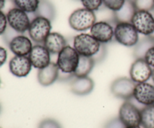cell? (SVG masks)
<instances>
[{
  "label": "cell",
  "mask_w": 154,
  "mask_h": 128,
  "mask_svg": "<svg viewBox=\"0 0 154 128\" xmlns=\"http://www.w3.org/2000/svg\"><path fill=\"white\" fill-rule=\"evenodd\" d=\"M96 22V16L94 11L85 7L74 10L69 18V23L71 28L78 31L90 29Z\"/></svg>",
  "instance_id": "cell-1"
},
{
  "label": "cell",
  "mask_w": 154,
  "mask_h": 128,
  "mask_svg": "<svg viewBox=\"0 0 154 128\" xmlns=\"http://www.w3.org/2000/svg\"><path fill=\"white\" fill-rule=\"evenodd\" d=\"M114 39L123 46L132 47L139 41V33L131 22H118L114 26Z\"/></svg>",
  "instance_id": "cell-2"
},
{
  "label": "cell",
  "mask_w": 154,
  "mask_h": 128,
  "mask_svg": "<svg viewBox=\"0 0 154 128\" xmlns=\"http://www.w3.org/2000/svg\"><path fill=\"white\" fill-rule=\"evenodd\" d=\"M102 43L91 34L81 33L74 37L73 47L80 55L93 57L99 52Z\"/></svg>",
  "instance_id": "cell-3"
},
{
  "label": "cell",
  "mask_w": 154,
  "mask_h": 128,
  "mask_svg": "<svg viewBox=\"0 0 154 128\" xmlns=\"http://www.w3.org/2000/svg\"><path fill=\"white\" fill-rule=\"evenodd\" d=\"M80 55L72 46L67 45L57 55V65L59 70L68 73H74L78 62Z\"/></svg>",
  "instance_id": "cell-4"
},
{
  "label": "cell",
  "mask_w": 154,
  "mask_h": 128,
  "mask_svg": "<svg viewBox=\"0 0 154 128\" xmlns=\"http://www.w3.org/2000/svg\"><path fill=\"white\" fill-rule=\"evenodd\" d=\"M51 28V21L42 16H35L31 21L28 33L30 39L36 44H43Z\"/></svg>",
  "instance_id": "cell-5"
},
{
  "label": "cell",
  "mask_w": 154,
  "mask_h": 128,
  "mask_svg": "<svg viewBox=\"0 0 154 128\" xmlns=\"http://www.w3.org/2000/svg\"><path fill=\"white\" fill-rule=\"evenodd\" d=\"M139 34L149 37L154 33V16L148 10H137L131 20Z\"/></svg>",
  "instance_id": "cell-6"
},
{
  "label": "cell",
  "mask_w": 154,
  "mask_h": 128,
  "mask_svg": "<svg viewBox=\"0 0 154 128\" xmlns=\"http://www.w3.org/2000/svg\"><path fill=\"white\" fill-rule=\"evenodd\" d=\"M8 24L11 28L19 34H24L29 28L31 23L29 13L24 10L14 7L6 13Z\"/></svg>",
  "instance_id": "cell-7"
},
{
  "label": "cell",
  "mask_w": 154,
  "mask_h": 128,
  "mask_svg": "<svg viewBox=\"0 0 154 128\" xmlns=\"http://www.w3.org/2000/svg\"><path fill=\"white\" fill-rule=\"evenodd\" d=\"M126 127L141 125V109L135 106L130 100H126L120 106L119 116Z\"/></svg>",
  "instance_id": "cell-8"
},
{
  "label": "cell",
  "mask_w": 154,
  "mask_h": 128,
  "mask_svg": "<svg viewBox=\"0 0 154 128\" xmlns=\"http://www.w3.org/2000/svg\"><path fill=\"white\" fill-rule=\"evenodd\" d=\"M135 84L130 78H117L111 84V91L116 97L129 100L133 97Z\"/></svg>",
  "instance_id": "cell-9"
},
{
  "label": "cell",
  "mask_w": 154,
  "mask_h": 128,
  "mask_svg": "<svg viewBox=\"0 0 154 128\" xmlns=\"http://www.w3.org/2000/svg\"><path fill=\"white\" fill-rule=\"evenodd\" d=\"M153 68L147 63L144 58L135 59L129 70L130 79L135 83L147 82L151 79Z\"/></svg>",
  "instance_id": "cell-10"
},
{
  "label": "cell",
  "mask_w": 154,
  "mask_h": 128,
  "mask_svg": "<svg viewBox=\"0 0 154 128\" xmlns=\"http://www.w3.org/2000/svg\"><path fill=\"white\" fill-rule=\"evenodd\" d=\"M90 34L99 43H108L114 38V28L109 22H96L90 28Z\"/></svg>",
  "instance_id": "cell-11"
},
{
  "label": "cell",
  "mask_w": 154,
  "mask_h": 128,
  "mask_svg": "<svg viewBox=\"0 0 154 128\" xmlns=\"http://www.w3.org/2000/svg\"><path fill=\"white\" fill-rule=\"evenodd\" d=\"M51 52L43 44H35L32 46L28 56L32 67L40 70L49 65L51 62Z\"/></svg>",
  "instance_id": "cell-12"
},
{
  "label": "cell",
  "mask_w": 154,
  "mask_h": 128,
  "mask_svg": "<svg viewBox=\"0 0 154 128\" xmlns=\"http://www.w3.org/2000/svg\"><path fill=\"white\" fill-rule=\"evenodd\" d=\"M133 98L144 106L154 105V85L147 82L136 83Z\"/></svg>",
  "instance_id": "cell-13"
},
{
  "label": "cell",
  "mask_w": 154,
  "mask_h": 128,
  "mask_svg": "<svg viewBox=\"0 0 154 128\" xmlns=\"http://www.w3.org/2000/svg\"><path fill=\"white\" fill-rule=\"evenodd\" d=\"M9 70L14 76L26 77L29 74L32 65L29 56L14 55L9 61Z\"/></svg>",
  "instance_id": "cell-14"
},
{
  "label": "cell",
  "mask_w": 154,
  "mask_h": 128,
  "mask_svg": "<svg viewBox=\"0 0 154 128\" xmlns=\"http://www.w3.org/2000/svg\"><path fill=\"white\" fill-rule=\"evenodd\" d=\"M8 45L10 50L18 56H28L33 46L31 39L23 34L15 36Z\"/></svg>",
  "instance_id": "cell-15"
},
{
  "label": "cell",
  "mask_w": 154,
  "mask_h": 128,
  "mask_svg": "<svg viewBox=\"0 0 154 128\" xmlns=\"http://www.w3.org/2000/svg\"><path fill=\"white\" fill-rule=\"evenodd\" d=\"M94 88V82L89 76L74 77L71 82V91L78 96H84L90 94Z\"/></svg>",
  "instance_id": "cell-16"
},
{
  "label": "cell",
  "mask_w": 154,
  "mask_h": 128,
  "mask_svg": "<svg viewBox=\"0 0 154 128\" xmlns=\"http://www.w3.org/2000/svg\"><path fill=\"white\" fill-rule=\"evenodd\" d=\"M59 68L57 64L51 61L45 68L38 70V81L43 86H49L58 79Z\"/></svg>",
  "instance_id": "cell-17"
},
{
  "label": "cell",
  "mask_w": 154,
  "mask_h": 128,
  "mask_svg": "<svg viewBox=\"0 0 154 128\" xmlns=\"http://www.w3.org/2000/svg\"><path fill=\"white\" fill-rule=\"evenodd\" d=\"M44 46L53 55H58L60 51L67 46V40L64 36L58 32H51L45 39Z\"/></svg>",
  "instance_id": "cell-18"
},
{
  "label": "cell",
  "mask_w": 154,
  "mask_h": 128,
  "mask_svg": "<svg viewBox=\"0 0 154 128\" xmlns=\"http://www.w3.org/2000/svg\"><path fill=\"white\" fill-rule=\"evenodd\" d=\"M135 0H126L123 7L114 12V21L115 25L118 22H131L134 13L136 11Z\"/></svg>",
  "instance_id": "cell-19"
},
{
  "label": "cell",
  "mask_w": 154,
  "mask_h": 128,
  "mask_svg": "<svg viewBox=\"0 0 154 128\" xmlns=\"http://www.w3.org/2000/svg\"><path fill=\"white\" fill-rule=\"evenodd\" d=\"M95 61L92 58V57H87L80 55L79 62L78 67L75 70L74 75L75 77H84L88 76V75L91 73L92 70L95 66Z\"/></svg>",
  "instance_id": "cell-20"
},
{
  "label": "cell",
  "mask_w": 154,
  "mask_h": 128,
  "mask_svg": "<svg viewBox=\"0 0 154 128\" xmlns=\"http://www.w3.org/2000/svg\"><path fill=\"white\" fill-rule=\"evenodd\" d=\"M35 15L36 16H42L47 18L50 21H53L56 16L55 7L48 0H40Z\"/></svg>",
  "instance_id": "cell-21"
},
{
  "label": "cell",
  "mask_w": 154,
  "mask_h": 128,
  "mask_svg": "<svg viewBox=\"0 0 154 128\" xmlns=\"http://www.w3.org/2000/svg\"><path fill=\"white\" fill-rule=\"evenodd\" d=\"M153 46H154V40L150 37H145L139 40L138 43L134 46L133 55L135 59L144 58L146 52Z\"/></svg>",
  "instance_id": "cell-22"
},
{
  "label": "cell",
  "mask_w": 154,
  "mask_h": 128,
  "mask_svg": "<svg viewBox=\"0 0 154 128\" xmlns=\"http://www.w3.org/2000/svg\"><path fill=\"white\" fill-rule=\"evenodd\" d=\"M141 126L143 128H154V105L144 106L141 110Z\"/></svg>",
  "instance_id": "cell-23"
},
{
  "label": "cell",
  "mask_w": 154,
  "mask_h": 128,
  "mask_svg": "<svg viewBox=\"0 0 154 128\" xmlns=\"http://www.w3.org/2000/svg\"><path fill=\"white\" fill-rule=\"evenodd\" d=\"M15 7L28 13H35L38 7L40 0H13Z\"/></svg>",
  "instance_id": "cell-24"
},
{
  "label": "cell",
  "mask_w": 154,
  "mask_h": 128,
  "mask_svg": "<svg viewBox=\"0 0 154 128\" xmlns=\"http://www.w3.org/2000/svg\"><path fill=\"white\" fill-rule=\"evenodd\" d=\"M103 4L111 11L116 12L120 10L124 4L126 0H102Z\"/></svg>",
  "instance_id": "cell-25"
},
{
  "label": "cell",
  "mask_w": 154,
  "mask_h": 128,
  "mask_svg": "<svg viewBox=\"0 0 154 128\" xmlns=\"http://www.w3.org/2000/svg\"><path fill=\"white\" fill-rule=\"evenodd\" d=\"M85 8L92 11H96L103 4L102 0H80Z\"/></svg>",
  "instance_id": "cell-26"
},
{
  "label": "cell",
  "mask_w": 154,
  "mask_h": 128,
  "mask_svg": "<svg viewBox=\"0 0 154 128\" xmlns=\"http://www.w3.org/2000/svg\"><path fill=\"white\" fill-rule=\"evenodd\" d=\"M136 10H144L151 11L154 8L153 0H135Z\"/></svg>",
  "instance_id": "cell-27"
},
{
  "label": "cell",
  "mask_w": 154,
  "mask_h": 128,
  "mask_svg": "<svg viewBox=\"0 0 154 128\" xmlns=\"http://www.w3.org/2000/svg\"><path fill=\"white\" fill-rule=\"evenodd\" d=\"M38 128H62L61 124L52 118H46L40 122Z\"/></svg>",
  "instance_id": "cell-28"
},
{
  "label": "cell",
  "mask_w": 154,
  "mask_h": 128,
  "mask_svg": "<svg viewBox=\"0 0 154 128\" xmlns=\"http://www.w3.org/2000/svg\"><path fill=\"white\" fill-rule=\"evenodd\" d=\"M106 55H107L106 46H105V44H103V43H102L99 52H98L94 56L92 57V58H93V61H95V64H99V63L102 62V61L105 59V58L106 57Z\"/></svg>",
  "instance_id": "cell-29"
},
{
  "label": "cell",
  "mask_w": 154,
  "mask_h": 128,
  "mask_svg": "<svg viewBox=\"0 0 154 128\" xmlns=\"http://www.w3.org/2000/svg\"><path fill=\"white\" fill-rule=\"evenodd\" d=\"M103 128H126V126L122 123L119 118H114L109 120L105 124Z\"/></svg>",
  "instance_id": "cell-30"
},
{
  "label": "cell",
  "mask_w": 154,
  "mask_h": 128,
  "mask_svg": "<svg viewBox=\"0 0 154 128\" xmlns=\"http://www.w3.org/2000/svg\"><path fill=\"white\" fill-rule=\"evenodd\" d=\"M8 25V24L6 14L2 10H0V36L3 35L5 31L7 29Z\"/></svg>",
  "instance_id": "cell-31"
},
{
  "label": "cell",
  "mask_w": 154,
  "mask_h": 128,
  "mask_svg": "<svg viewBox=\"0 0 154 128\" xmlns=\"http://www.w3.org/2000/svg\"><path fill=\"white\" fill-rule=\"evenodd\" d=\"M144 59L152 68H154V46L150 47L146 52Z\"/></svg>",
  "instance_id": "cell-32"
},
{
  "label": "cell",
  "mask_w": 154,
  "mask_h": 128,
  "mask_svg": "<svg viewBox=\"0 0 154 128\" xmlns=\"http://www.w3.org/2000/svg\"><path fill=\"white\" fill-rule=\"evenodd\" d=\"M75 77L74 73H68L62 72L59 70V75H58V80L62 81V82H65V81L70 80Z\"/></svg>",
  "instance_id": "cell-33"
},
{
  "label": "cell",
  "mask_w": 154,
  "mask_h": 128,
  "mask_svg": "<svg viewBox=\"0 0 154 128\" xmlns=\"http://www.w3.org/2000/svg\"><path fill=\"white\" fill-rule=\"evenodd\" d=\"M8 58L7 50L2 46H0V67L6 62Z\"/></svg>",
  "instance_id": "cell-34"
},
{
  "label": "cell",
  "mask_w": 154,
  "mask_h": 128,
  "mask_svg": "<svg viewBox=\"0 0 154 128\" xmlns=\"http://www.w3.org/2000/svg\"><path fill=\"white\" fill-rule=\"evenodd\" d=\"M6 4V0H0V10H2Z\"/></svg>",
  "instance_id": "cell-35"
},
{
  "label": "cell",
  "mask_w": 154,
  "mask_h": 128,
  "mask_svg": "<svg viewBox=\"0 0 154 128\" xmlns=\"http://www.w3.org/2000/svg\"><path fill=\"white\" fill-rule=\"evenodd\" d=\"M126 128H143V127L140 125V126H132V127H126Z\"/></svg>",
  "instance_id": "cell-36"
},
{
  "label": "cell",
  "mask_w": 154,
  "mask_h": 128,
  "mask_svg": "<svg viewBox=\"0 0 154 128\" xmlns=\"http://www.w3.org/2000/svg\"><path fill=\"white\" fill-rule=\"evenodd\" d=\"M151 79H152V80H153V83H154V68H153V72H152Z\"/></svg>",
  "instance_id": "cell-37"
},
{
  "label": "cell",
  "mask_w": 154,
  "mask_h": 128,
  "mask_svg": "<svg viewBox=\"0 0 154 128\" xmlns=\"http://www.w3.org/2000/svg\"><path fill=\"white\" fill-rule=\"evenodd\" d=\"M2 111V106H1V104H0V112H1Z\"/></svg>",
  "instance_id": "cell-38"
},
{
  "label": "cell",
  "mask_w": 154,
  "mask_h": 128,
  "mask_svg": "<svg viewBox=\"0 0 154 128\" xmlns=\"http://www.w3.org/2000/svg\"><path fill=\"white\" fill-rule=\"evenodd\" d=\"M0 85H1V79H0Z\"/></svg>",
  "instance_id": "cell-39"
},
{
  "label": "cell",
  "mask_w": 154,
  "mask_h": 128,
  "mask_svg": "<svg viewBox=\"0 0 154 128\" xmlns=\"http://www.w3.org/2000/svg\"><path fill=\"white\" fill-rule=\"evenodd\" d=\"M153 1H154V0H153Z\"/></svg>",
  "instance_id": "cell-40"
},
{
  "label": "cell",
  "mask_w": 154,
  "mask_h": 128,
  "mask_svg": "<svg viewBox=\"0 0 154 128\" xmlns=\"http://www.w3.org/2000/svg\"><path fill=\"white\" fill-rule=\"evenodd\" d=\"M0 128H1V127H0Z\"/></svg>",
  "instance_id": "cell-41"
}]
</instances>
